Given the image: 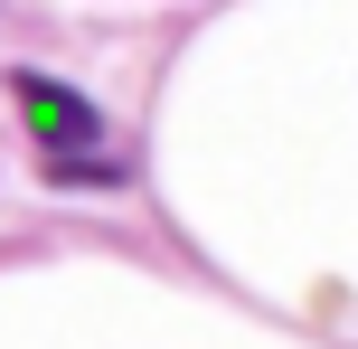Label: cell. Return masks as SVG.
Here are the masks:
<instances>
[{"instance_id": "obj_1", "label": "cell", "mask_w": 358, "mask_h": 349, "mask_svg": "<svg viewBox=\"0 0 358 349\" xmlns=\"http://www.w3.org/2000/svg\"><path fill=\"white\" fill-rule=\"evenodd\" d=\"M10 94H19V123L38 132V151H48L57 180H85V189H113V180H123L113 161H94V142H104V113H94L76 85H57V76L19 66V76H10Z\"/></svg>"}]
</instances>
